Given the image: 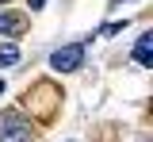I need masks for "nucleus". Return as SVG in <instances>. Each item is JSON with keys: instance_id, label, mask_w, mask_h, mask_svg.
I'll return each mask as SVG.
<instances>
[{"instance_id": "obj_1", "label": "nucleus", "mask_w": 153, "mask_h": 142, "mask_svg": "<svg viewBox=\"0 0 153 142\" xmlns=\"http://www.w3.org/2000/svg\"><path fill=\"white\" fill-rule=\"evenodd\" d=\"M0 142H35V127L19 111H4L0 115Z\"/></svg>"}, {"instance_id": "obj_2", "label": "nucleus", "mask_w": 153, "mask_h": 142, "mask_svg": "<svg viewBox=\"0 0 153 142\" xmlns=\"http://www.w3.org/2000/svg\"><path fill=\"white\" fill-rule=\"evenodd\" d=\"M50 65H54L57 73H73V69H80V65H84V42L57 46V50H54V58H50Z\"/></svg>"}, {"instance_id": "obj_3", "label": "nucleus", "mask_w": 153, "mask_h": 142, "mask_svg": "<svg viewBox=\"0 0 153 142\" xmlns=\"http://www.w3.org/2000/svg\"><path fill=\"white\" fill-rule=\"evenodd\" d=\"M23 31H27V19H23V16H8V12H0V35L19 39Z\"/></svg>"}, {"instance_id": "obj_4", "label": "nucleus", "mask_w": 153, "mask_h": 142, "mask_svg": "<svg viewBox=\"0 0 153 142\" xmlns=\"http://www.w3.org/2000/svg\"><path fill=\"white\" fill-rule=\"evenodd\" d=\"M134 61H138V65H149L153 61V35L149 31H146V35L138 39V46H134Z\"/></svg>"}, {"instance_id": "obj_5", "label": "nucleus", "mask_w": 153, "mask_h": 142, "mask_svg": "<svg viewBox=\"0 0 153 142\" xmlns=\"http://www.w3.org/2000/svg\"><path fill=\"white\" fill-rule=\"evenodd\" d=\"M16 61H19L16 46H0V65H16Z\"/></svg>"}, {"instance_id": "obj_6", "label": "nucleus", "mask_w": 153, "mask_h": 142, "mask_svg": "<svg viewBox=\"0 0 153 142\" xmlns=\"http://www.w3.org/2000/svg\"><path fill=\"white\" fill-rule=\"evenodd\" d=\"M42 4H46V0H31V8H42Z\"/></svg>"}, {"instance_id": "obj_7", "label": "nucleus", "mask_w": 153, "mask_h": 142, "mask_svg": "<svg viewBox=\"0 0 153 142\" xmlns=\"http://www.w3.org/2000/svg\"><path fill=\"white\" fill-rule=\"evenodd\" d=\"M0 96H4V81H0Z\"/></svg>"}, {"instance_id": "obj_8", "label": "nucleus", "mask_w": 153, "mask_h": 142, "mask_svg": "<svg viewBox=\"0 0 153 142\" xmlns=\"http://www.w3.org/2000/svg\"><path fill=\"white\" fill-rule=\"evenodd\" d=\"M0 4H8V0H0Z\"/></svg>"}]
</instances>
